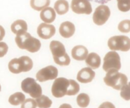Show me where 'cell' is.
Instances as JSON below:
<instances>
[{"label":"cell","mask_w":130,"mask_h":108,"mask_svg":"<svg viewBox=\"0 0 130 108\" xmlns=\"http://www.w3.org/2000/svg\"><path fill=\"white\" fill-rule=\"evenodd\" d=\"M71 9L77 14L90 15L93 11L92 6L88 0H72Z\"/></svg>","instance_id":"obj_11"},{"label":"cell","mask_w":130,"mask_h":108,"mask_svg":"<svg viewBox=\"0 0 130 108\" xmlns=\"http://www.w3.org/2000/svg\"><path fill=\"white\" fill-rule=\"evenodd\" d=\"M90 1H93V2L98 3H101L102 4V5H104V3H106L109 2V1H111V0H90Z\"/></svg>","instance_id":"obj_32"},{"label":"cell","mask_w":130,"mask_h":108,"mask_svg":"<svg viewBox=\"0 0 130 108\" xmlns=\"http://www.w3.org/2000/svg\"><path fill=\"white\" fill-rule=\"evenodd\" d=\"M1 85H0V91H1Z\"/></svg>","instance_id":"obj_34"},{"label":"cell","mask_w":130,"mask_h":108,"mask_svg":"<svg viewBox=\"0 0 130 108\" xmlns=\"http://www.w3.org/2000/svg\"><path fill=\"white\" fill-rule=\"evenodd\" d=\"M37 33L41 39H48L55 34L56 29L54 25L52 24L41 23L38 25Z\"/></svg>","instance_id":"obj_12"},{"label":"cell","mask_w":130,"mask_h":108,"mask_svg":"<svg viewBox=\"0 0 130 108\" xmlns=\"http://www.w3.org/2000/svg\"><path fill=\"white\" fill-rule=\"evenodd\" d=\"M50 0H30V5L32 9L36 11H41L45 8L48 7Z\"/></svg>","instance_id":"obj_20"},{"label":"cell","mask_w":130,"mask_h":108,"mask_svg":"<svg viewBox=\"0 0 130 108\" xmlns=\"http://www.w3.org/2000/svg\"><path fill=\"white\" fill-rule=\"evenodd\" d=\"M107 44L112 51L128 52L130 50V38L126 36H114L109 38Z\"/></svg>","instance_id":"obj_5"},{"label":"cell","mask_w":130,"mask_h":108,"mask_svg":"<svg viewBox=\"0 0 130 108\" xmlns=\"http://www.w3.org/2000/svg\"><path fill=\"white\" fill-rule=\"evenodd\" d=\"M69 80L65 78H58L55 80L52 87V95L56 98H61L67 95L69 86Z\"/></svg>","instance_id":"obj_8"},{"label":"cell","mask_w":130,"mask_h":108,"mask_svg":"<svg viewBox=\"0 0 130 108\" xmlns=\"http://www.w3.org/2000/svg\"><path fill=\"white\" fill-rule=\"evenodd\" d=\"M50 49L53 55V60L57 64L61 66H69L71 58L66 52L64 45L58 41H52L50 44Z\"/></svg>","instance_id":"obj_2"},{"label":"cell","mask_w":130,"mask_h":108,"mask_svg":"<svg viewBox=\"0 0 130 108\" xmlns=\"http://www.w3.org/2000/svg\"><path fill=\"white\" fill-rule=\"evenodd\" d=\"M95 76V72L90 67H85L80 70L77 75V81L81 83L91 82Z\"/></svg>","instance_id":"obj_13"},{"label":"cell","mask_w":130,"mask_h":108,"mask_svg":"<svg viewBox=\"0 0 130 108\" xmlns=\"http://www.w3.org/2000/svg\"><path fill=\"white\" fill-rule=\"evenodd\" d=\"M121 97L125 100H130V82L121 89Z\"/></svg>","instance_id":"obj_27"},{"label":"cell","mask_w":130,"mask_h":108,"mask_svg":"<svg viewBox=\"0 0 130 108\" xmlns=\"http://www.w3.org/2000/svg\"><path fill=\"white\" fill-rule=\"evenodd\" d=\"M5 36V30L3 28V27L0 25V41L3 39L4 37Z\"/></svg>","instance_id":"obj_31"},{"label":"cell","mask_w":130,"mask_h":108,"mask_svg":"<svg viewBox=\"0 0 130 108\" xmlns=\"http://www.w3.org/2000/svg\"><path fill=\"white\" fill-rule=\"evenodd\" d=\"M8 67L11 73L19 74L30 71L33 67V62L29 57L22 56L20 58L11 59L9 62Z\"/></svg>","instance_id":"obj_4"},{"label":"cell","mask_w":130,"mask_h":108,"mask_svg":"<svg viewBox=\"0 0 130 108\" xmlns=\"http://www.w3.org/2000/svg\"><path fill=\"white\" fill-rule=\"evenodd\" d=\"M118 8L122 12H127L130 10V0H117Z\"/></svg>","instance_id":"obj_25"},{"label":"cell","mask_w":130,"mask_h":108,"mask_svg":"<svg viewBox=\"0 0 130 108\" xmlns=\"http://www.w3.org/2000/svg\"><path fill=\"white\" fill-rule=\"evenodd\" d=\"M25 100V96L23 93L16 92L10 96L8 102L13 105H19L22 104Z\"/></svg>","instance_id":"obj_21"},{"label":"cell","mask_w":130,"mask_h":108,"mask_svg":"<svg viewBox=\"0 0 130 108\" xmlns=\"http://www.w3.org/2000/svg\"><path fill=\"white\" fill-rule=\"evenodd\" d=\"M77 105L82 108H85L88 106L90 102V97L88 94L82 93L78 95L77 97Z\"/></svg>","instance_id":"obj_23"},{"label":"cell","mask_w":130,"mask_h":108,"mask_svg":"<svg viewBox=\"0 0 130 108\" xmlns=\"http://www.w3.org/2000/svg\"><path fill=\"white\" fill-rule=\"evenodd\" d=\"M8 47L5 42L0 41V58L3 57L7 53Z\"/></svg>","instance_id":"obj_29"},{"label":"cell","mask_w":130,"mask_h":108,"mask_svg":"<svg viewBox=\"0 0 130 108\" xmlns=\"http://www.w3.org/2000/svg\"><path fill=\"white\" fill-rule=\"evenodd\" d=\"M28 27L26 22L24 20H17L11 25V30L13 34L18 35L27 31Z\"/></svg>","instance_id":"obj_18"},{"label":"cell","mask_w":130,"mask_h":108,"mask_svg":"<svg viewBox=\"0 0 130 108\" xmlns=\"http://www.w3.org/2000/svg\"><path fill=\"white\" fill-rule=\"evenodd\" d=\"M99 108H116V107L110 102H104L99 107Z\"/></svg>","instance_id":"obj_30"},{"label":"cell","mask_w":130,"mask_h":108,"mask_svg":"<svg viewBox=\"0 0 130 108\" xmlns=\"http://www.w3.org/2000/svg\"><path fill=\"white\" fill-rule=\"evenodd\" d=\"M58 71L57 67L48 66L39 70L36 74V79L39 82L55 80L58 76Z\"/></svg>","instance_id":"obj_10"},{"label":"cell","mask_w":130,"mask_h":108,"mask_svg":"<svg viewBox=\"0 0 130 108\" xmlns=\"http://www.w3.org/2000/svg\"><path fill=\"white\" fill-rule=\"evenodd\" d=\"M40 18L44 23L51 24L56 19V12L52 7H46L41 10Z\"/></svg>","instance_id":"obj_16"},{"label":"cell","mask_w":130,"mask_h":108,"mask_svg":"<svg viewBox=\"0 0 130 108\" xmlns=\"http://www.w3.org/2000/svg\"><path fill=\"white\" fill-rule=\"evenodd\" d=\"M15 43L19 48L26 50L30 53H36L40 50L41 44L40 41L26 33L18 34L15 37Z\"/></svg>","instance_id":"obj_1"},{"label":"cell","mask_w":130,"mask_h":108,"mask_svg":"<svg viewBox=\"0 0 130 108\" xmlns=\"http://www.w3.org/2000/svg\"><path fill=\"white\" fill-rule=\"evenodd\" d=\"M72 57L76 60H85L88 55V50L83 45H77L74 47L71 52Z\"/></svg>","instance_id":"obj_15"},{"label":"cell","mask_w":130,"mask_h":108,"mask_svg":"<svg viewBox=\"0 0 130 108\" xmlns=\"http://www.w3.org/2000/svg\"><path fill=\"white\" fill-rule=\"evenodd\" d=\"M35 100L37 103V107L39 108H50L52 105V100L44 95H41Z\"/></svg>","instance_id":"obj_22"},{"label":"cell","mask_w":130,"mask_h":108,"mask_svg":"<svg viewBox=\"0 0 130 108\" xmlns=\"http://www.w3.org/2000/svg\"><path fill=\"white\" fill-rule=\"evenodd\" d=\"M76 27L73 23L66 21L60 24L59 27L60 34L64 38H69L75 33Z\"/></svg>","instance_id":"obj_14"},{"label":"cell","mask_w":130,"mask_h":108,"mask_svg":"<svg viewBox=\"0 0 130 108\" xmlns=\"http://www.w3.org/2000/svg\"><path fill=\"white\" fill-rule=\"evenodd\" d=\"M69 81L70 84L68 88V90H67V95L72 96V95H76L80 90L79 85L74 80H69Z\"/></svg>","instance_id":"obj_24"},{"label":"cell","mask_w":130,"mask_h":108,"mask_svg":"<svg viewBox=\"0 0 130 108\" xmlns=\"http://www.w3.org/2000/svg\"><path fill=\"white\" fill-rule=\"evenodd\" d=\"M110 16V10L109 6L101 5L95 10L93 15V22L97 25H102L107 22Z\"/></svg>","instance_id":"obj_9"},{"label":"cell","mask_w":130,"mask_h":108,"mask_svg":"<svg viewBox=\"0 0 130 108\" xmlns=\"http://www.w3.org/2000/svg\"><path fill=\"white\" fill-rule=\"evenodd\" d=\"M86 65L89 67L93 69L99 68L101 64V58L96 53H90L88 55L87 57L85 59Z\"/></svg>","instance_id":"obj_17"},{"label":"cell","mask_w":130,"mask_h":108,"mask_svg":"<svg viewBox=\"0 0 130 108\" xmlns=\"http://www.w3.org/2000/svg\"><path fill=\"white\" fill-rule=\"evenodd\" d=\"M58 108H72L70 104H63L62 105H60V107Z\"/></svg>","instance_id":"obj_33"},{"label":"cell","mask_w":130,"mask_h":108,"mask_svg":"<svg viewBox=\"0 0 130 108\" xmlns=\"http://www.w3.org/2000/svg\"><path fill=\"white\" fill-rule=\"evenodd\" d=\"M22 90L29 94L33 99H37L42 95V88L32 78H27L21 83Z\"/></svg>","instance_id":"obj_6"},{"label":"cell","mask_w":130,"mask_h":108,"mask_svg":"<svg viewBox=\"0 0 130 108\" xmlns=\"http://www.w3.org/2000/svg\"><path fill=\"white\" fill-rule=\"evenodd\" d=\"M104 81L107 86L115 90H121L124 85L128 83V77L124 74L119 72L118 70L112 69L107 72Z\"/></svg>","instance_id":"obj_3"},{"label":"cell","mask_w":130,"mask_h":108,"mask_svg":"<svg viewBox=\"0 0 130 108\" xmlns=\"http://www.w3.org/2000/svg\"><path fill=\"white\" fill-rule=\"evenodd\" d=\"M118 30L123 33H128L130 32V20H124L118 25Z\"/></svg>","instance_id":"obj_26"},{"label":"cell","mask_w":130,"mask_h":108,"mask_svg":"<svg viewBox=\"0 0 130 108\" xmlns=\"http://www.w3.org/2000/svg\"><path fill=\"white\" fill-rule=\"evenodd\" d=\"M37 103L33 99H27L22 104L21 108H36Z\"/></svg>","instance_id":"obj_28"},{"label":"cell","mask_w":130,"mask_h":108,"mask_svg":"<svg viewBox=\"0 0 130 108\" xmlns=\"http://www.w3.org/2000/svg\"><path fill=\"white\" fill-rule=\"evenodd\" d=\"M121 67V63L120 56L116 51H110L105 54L103 64V69L105 72L112 69L119 71Z\"/></svg>","instance_id":"obj_7"},{"label":"cell","mask_w":130,"mask_h":108,"mask_svg":"<svg viewBox=\"0 0 130 108\" xmlns=\"http://www.w3.org/2000/svg\"><path fill=\"white\" fill-rule=\"evenodd\" d=\"M69 9V5L66 0H57L54 4V10L60 15L67 13Z\"/></svg>","instance_id":"obj_19"}]
</instances>
